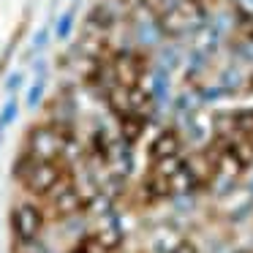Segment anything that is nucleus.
I'll return each mask as SVG.
<instances>
[{
    "label": "nucleus",
    "instance_id": "obj_1",
    "mask_svg": "<svg viewBox=\"0 0 253 253\" xmlns=\"http://www.w3.org/2000/svg\"><path fill=\"white\" fill-rule=\"evenodd\" d=\"M11 229H14L17 242L36 240V237H41V229H44V212L30 202L17 204L11 210Z\"/></svg>",
    "mask_w": 253,
    "mask_h": 253
},
{
    "label": "nucleus",
    "instance_id": "obj_2",
    "mask_svg": "<svg viewBox=\"0 0 253 253\" xmlns=\"http://www.w3.org/2000/svg\"><path fill=\"white\" fill-rule=\"evenodd\" d=\"M66 139L63 133L57 131L55 126H41L30 133V144H28V153L39 161H55V155L66 147Z\"/></svg>",
    "mask_w": 253,
    "mask_h": 253
},
{
    "label": "nucleus",
    "instance_id": "obj_3",
    "mask_svg": "<svg viewBox=\"0 0 253 253\" xmlns=\"http://www.w3.org/2000/svg\"><path fill=\"white\" fill-rule=\"evenodd\" d=\"M49 193H52V204H55L57 212H63V215H77L79 212L82 199H79V191L74 185H68V182H57Z\"/></svg>",
    "mask_w": 253,
    "mask_h": 253
},
{
    "label": "nucleus",
    "instance_id": "obj_4",
    "mask_svg": "<svg viewBox=\"0 0 253 253\" xmlns=\"http://www.w3.org/2000/svg\"><path fill=\"white\" fill-rule=\"evenodd\" d=\"M44 93H46V63L39 60L36 63V79H33V84L28 87V95H25V106H28V109L41 106Z\"/></svg>",
    "mask_w": 253,
    "mask_h": 253
},
{
    "label": "nucleus",
    "instance_id": "obj_5",
    "mask_svg": "<svg viewBox=\"0 0 253 253\" xmlns=\"http://www.w3.org/2000/svg\"><path fill=\"white\" fill-rule=\"evenodd\" d=\"M150 93H153V101L158 106H166L171 98V82H169V71L166 68H158V71L153 74V87H150Z\"/></svg>",
    "mask_w": 253,
    "mask_h": 253
},
{
    "label": "nucleus",
    "instance_id": "obj_6",
    "mask_svg": "<svg viewBox=\"0 0 253 253\" xmlns=\"http://www.w3.org/2000/svg\"><path fill=\"white\" fill-rule=\"evenodd\" d=\"M150 153H153V158H164V155H166V158H171V155L177 153V136H174V131L161 133V136L153 142Z\"/></svg>",
    "mask_w": 253,
    "mask_h": 253
},
{
    "label": "nucleus",
    "instance_id": "obj_7",
    "mask_svg": "<svg viewBox=\"0 0 253 253\" xmlns=\"http://www.w3.org/2000/svg\"><path fill=\"white\" fill-rule=\"evenodd\" d=\"M74 25H77V8H66V11L57 17V22H55V39L57 41H68L71 39V33H74Z\"/></svg>",
    "mask_w": 253,
    "mask_h": 253
},
{
    "label": "nucleus",
    "instance_id": "obj_8",
    "mask_svg": "<svg viewBox=\"0 0 253 253\" xmlns=\"http://www.w3.org/2000/svg\"><path fill=\"white\" fill-rule=\"evenodd\" d=\"M17 117H19V101H17V95H8V101L3 104V109H0V136L6 133V128L11 126Z\"/></svg>",
    "mask_w": 253,
    "mask_h": 253
},
{
    "label": "nucleus",
    "instance_id": "obj_9",
    "mask_svg": "<svg viewBox=\"0 0 253 253\" xmlns=\"http://www.w3.org/2000/svg\"><path fill=\"white\" fill-rule=\"evenodd\" d=\"M161 33H164V30L158 28V25L153 22V19H147V25H139V41H142V44H158L161 41Z\"/></svg>",
    "mask_w": 253,
    "mask_h": 253
},
{
    "label": "nucleus",
    "instance_id": "obj_10",
    "mask_svg": "<svg viewBox=\"0 0 253 253\" xmlns=\"http://www.w3.org/2000/svg\"><path fill=\"white\" fill-rule=\"evenodd\" d=\"M231 126L237 131H253V109H240V112H231Z\"/></svg>",
    "mask_w": 253,
    "mask_h": 253
},
{
    "label": "nucleus",
    "instance_id": "obj_11",
    "mask_svg": "<svg viewBox=\"0 0 253 253\" xmlns=\"http://www.w3.org/2000/svg\"><path fill=\"white\" fill-rule=\"evenodd\" d=\"M115 22V14L109 11V8H95L93 14H90V25H101V28H109V25Z\"/></svg>",
    "mask_w": 253,
    "mask_h": 253
},
{
    "label": "nucleus",
    "instance_id": "obj_12",
    "mask_svg": "<svg viewBox=\"0 0 253 253\" xmlns=\"http://www.w3.org/2000/svg\"><path fill=\"white\" fill-rule=\"evenodd\" d=\"M180 63V52L174 49V46H169V49H164V55H161V68H166V71H171V68Z\"/></svg>",
    "mask_w": 253,
    "mask_h": 253
},
{
    "label": "nucleus",
    "instance_id": "obj_13",
    "mask_svg": "<svg viewBox=\"0 0 253 253\" xmlns=\"http://www.w3.org/2000/svg\"><path fill=\"white\" fill-rule=\"evenodd\" d=\"M22 79H25L22 71H11V74H8V79H6V93H8V95L17 93V90L22 87Z\"/></svg>",
    "mask_w": 253,
    "mask_h": 253
},
{
    "label": "nucleus",
    "instance_id": "obj_14",
    "mask_svg": "<svg viewBox=\"0 0 253 253\" xmlns=\"http://www.w3.org/2000/svg\"><path fill=\"white\" fill-rule=\"evenodd\" d=\"M46 41H49V28H46V25H44V28H41L39 33L33 36V52H36V55H39V52H44Z\"/></svg>",
    "mask_w": 253,
    "mask_h": 253
},
{
    "label": "nucleus",
    "instance_id": "obj_15",
    "mask_svg": "<svg viewBox=\"0 0 253 253\" xmlns=\"http://www.w3.org/2000/svg\"><path fill=\"white\" fill-rule=\"evenodd\" d=\"M240 3H242V8H248V11L253 14V0H240Z\"/></svg>",
    "mask_w": 253,
    "mask_h": 253
},
{
    "label": "nucleus",
    "instance_id": "obj_16",
    "mask_svg": "<svg viewBox=\"0 0 253 253\" xmlns=\"http://www.w3.org/2000/svg\"><path fill=\"white\" fill-rule=\"evenodd\" d=\"M251 87H253V77H251Z\"/></svg>",
    "mask_w": 253,
    "mask_h": 253
}]
</instances>
